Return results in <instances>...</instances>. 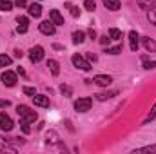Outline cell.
Segmentation results:
<instances>
[{
  "instance_id": "10",
  "label": "cell",
  "mask_w": 156,
  "mask_h": 154,
  "mask_svg": "<svg viewBox=\"0 0 156 154\" xmlns=\"http://www.w3.org/2000/svg\"><path fill=\"white\" fill-rule=\"evenodd\" d=\"M16 24H18V26H16V31H18V33H26V31L29 29V18H27V16H18V18H16Z\"/></svg>"
},
{
  "instance_id": "26",
  "label": "cell",
  "mask_w": 156,
  "mask_h": 154,
  "mask_svg": "<svg viewBox=\"0 0 156 154\" xmlns=\"http://www.w3.org/2000/svg\"><path fill=\"white\" fill-rule=\"evenodd\" d=\"M156 118V102H154V105H153V109H151V113L145 116V120H144V123H149L151 120H154Z\"/></svg>"
},
{
  "instance_id": "6",
  "label": "cell",
  "mask_w": 156,
  "mask_h": 154,
  "mask_svg": "<svg viewBox=\"0 0 156 154\" xmlns=\"http://www.w3.org/2000/svg\"><path fill=\"white\" fill-rule=\"evenodd\" d=\"M40 31L44 33V35H55V31H56V26L51 22V20H44V22H40Z\"/></svg>"
},
{
  "instance_id": "9",
  "label": "cell",
  "mask_w": 156,
  "mask_h": 154,
  "mask_svg": "<svg viewBox=\"0 0 156 154\" xmlns=\"http://www.w3.org/2000/svg\"><path fill=\"white\" fill-rule=\"evenodd\" d=\"M140 37H138V33L136 31H129V45H131V51H138V47H140Z\"/></svg>"
},
{
  "instance_id": "16",
  "label": "cell",
  "mask_w": 156,
  "mask_h": 154,
  "mask_svg": "<svg viewBox=\"0 0 156 154\" xmlns=\"http://www.w3.org/2000/svg\"><path fill=\"white\" fill-rule=\"evenodd\" d=\"M104 5L109 11H118L120 9V0H104Z\"/></svg>"
},
{
  "instance_id": "27",
  "label": "cell",
  "mask_w": 156,
  "mask_h": 154,
  "mask_svg": "<svg viewBox=\"0 0 156 154\" xmlns=\"http://www.w3.org/2000/svg\"><path fill=\"white\" fill-rule=\"evenodd\" d=\"M83 7H85L87 11H94V9H96V2H94V0H85V2H83Z\"/></svg>"
},
{
  "instance_id": "8",
  "label": "cell",
  "mask_w": 156,
  "mask_h": 154,
  "mask_svg": "<svg viewBox=\"0 0 156 154\" xmlns=\"http://www.w3.org/2000/svg\"><path fill=\"white\" fill-rule=\"evenodd\" d=\"M93 82H94L96 85H100V87H107V85H111L113 78L109 76V75H96Z\"/></svg>"
},
{
  "instance_id": "28",
  "label": "cell",
  "mask_w": 156,
  "mask_h": 154,
  "mask_svg": "<svg viewBox=\"0 0 156 154\" xmlns=\"http://www.w3.org/2000/svg\"><path fill=\"white\" fill-rule=\"evenodd\" d=\"M105 53H109V54H120V53H122V45H115V47H107V49H105Z\"/></svg>"
},
{
  "instance_id": "18",
  "label": "cell",
  "mask_w": 156,
  "mask_h": 154,
  "mask_svg": "<svg viewBox=\"0 0 156 154\" xmlns=\"http://www.w3.org/2000/svg\"><path fill=\"white\" fill-rule=\"evenodd\" d=\"M142 42H144V45H145V49H147V51H151V53H156V42H154V40L144 38Z\"/></svg>"
},
{
  "instance_id": "2",
  "label": "cell",
  "mask_w": 156,
  "mask_h": 154,
  "mask_svg": "<svg viewBox=\"0 0 156 154\" xmlns=\"http://www.w3.org/2000/svg\"><path fill=\"white\" fill-rule=\"evenodd\" d=\"M71 62H73V65H75L76 69H82V71H91V64H89L82 54H73Z\"/></svg>"
},
{
  "instance_id": "4",
  "label": "cell",
  "mask_w": 156,
  "mask_h": 154,
  "mask_svg": "<svg viewBox=\"0 0 156 154\" xmlns=\"http://www.w3.org/2000/svg\"><path fill=\"white\" fill-rule=\"evenodd\" d=\"M44 58V47L42 45H35L31 51H29V60L33 62V64H37Z\"/></svg>"
},
{
  "instance_id": "7",
  "label": "cell",
  "mask_w": 156,
  "mask_h": 154,
  "mask_svg": "<svg viewBox=\"0 0 156 154\" xmlns=\"http://www.w3.org/2000/svg\"><path fill=\"white\" fill-rule=\"evenodd\" d=\"M2 83L4 85H7V87H13L15 83H16V75L13 73V71H5V73H2Z\"/></svg>"
},
{
  "instance_id": "1",
  "label": "cell",
  "mask_w": 156,
  "mask_h": 154,
  "mask_svg": "<svg viewBox=\"0 0 156 154\" xmlns=\"http://www.w3.org/2000/svg\"><path fill=\"white\" fill-rule=\"evenodd\" d=\"M16 113L20 116V121L22 123H33L38 116H37V111H33L31 107H27V105H18L16 107Z\"/></svg>"
},
{
  "instance_id": "12",
  "label": "cell",
  "mask_w": 156,
  "mask_h": 154,
  "mask_svg": "<svg viewBox=\"0 0 156 154\" xmlns=\"http://www.w3.org/2000/svg\"><path fill=\"white\" fill-rule=\"evenodd\" d=\"M11 142L13 140H7V138H2L0 136V152H15L16 149L11 147Z\"/></svg>"
},
{
  "instance_id": "11",
  "label": "cell",
  "mask_w": 156,
  "mask_h": 154,
  "mask_svg": "<svg viewBox=\"0 0 156 154\" xmlns=\"http://www.w3.org/2000/svg\"><path fill=\"white\" fill-rule=\"evenodd\" d=\"M49 18H51V22H53L55 26H62V24H64V16H62V13H60L58 9H51Z\"/></svg>"
},
{
  "instance_id": "34",
  "label": "cell",
  "mask_w": 156,
  "mask_h": 154,
  "mask_svg": "<svg viewBox=\"0 0 156 154\" xmlns=\"http://www.w3.org/2000/svg\"><path fill=\"white\" fill-rule=\"evenodd\" d=\"M109 42H111V37H107V35L100 37V44H102V45H109Z\"/></svg>"
},
{
  "instance_id": "32",
  "label": "cell",
  "mask_w": 156,
  "mask_h": 154,
  "mask_svg": "<svg viewBox=\"0 0 156 154\" xmlns=\"http://www.w3.org/2000/svg\"><path fill=\"white\" fill-rule=\"evenodd\" d=\"M56 138H58V136H56V132H53V131H51V132H47V143H55V142H56Z\"/></svg>"
},
{
  "instance_id": "3",
  "label": "cell",
  "mask_w": 156,
  "mask_h": 154,
  "mask_svg": "<svg viewBox=\"0 0 156 154\" xmlns=\"http://www.w3.org/2000/svg\"><path fill=\"white\" fill-rule=\"evenodd\" d=\"M91 105H93L91 98H78V100H75V111H78V113H87L91 109Z\"/></svg>"
},
{
  "instance_id": "15",
  "label": "cell",
  "mask_w": 156,
  "mask_h": 154,
  "mask_svg": "<svg viewBox=\"0 0 156 154\" xmlns=\"http://www.w3.org/2000/svg\"><path fill=\"white\" fill-rule=\"evenodd\" d=\"M118 91H107V93H98V94H94L96 96V100L98 102H105V100H109V98H113V96H116Z\"/></svg>"
},
{
  "instance_id": "31",
  "label": "cell",
  "mask_w": 156,
  "mask_h": 154,
  "mask_svg": "<svg viewBox=\"0 0 156 154\" xmlns=\"http://www.w3.org/2000/svg\"><path fill=\"white\" fill-rule=\"evenodd\" d=\"M66 5L71 9V15H73L75 18H78V16H80V9H78L76 5H73V4H66Z\"/></svg>"
},
{
  "instance_id": "40",
  "label": "cell",
  "mask_w": 156,
  "mask_h": 154,
  "mask_svg": "<svg viewBox=\"0 0 156 154\" xmlns=\"http://www.w3.org/2000/svg\"><path fill=\"white\" fill-rule=\"evenodd\" d=\"M87 58H89V60H93V62H94V60H96V54H93V53H89V54H87Z\"/></svg>"
},
{
  "instance_id": "38",
  "label": "cell",
  "mask_w": 156,
  "mask_h": 154,
  "mask_svg": "<svg viewBox=\"0 0 156 154\" xmlns=\"http://www.w3.org/2000/svg\"><path fill=\"white\" fill-rule=\"evenodd\" d=\"M89 37H91V38H96V31H94V29H93V27H91V29H89Z\"/></svg>"
},
{
  "instance_id": "23",
  "label": "cell",
  "mask_w": 156,
  "mask_h": 154,
  "mask_svg": "<svg viewBox=\"0 0 156 154\" xmlns=\"http://www.w3.org/2000/svg\"><path fill=\"white\" fill-rule=\"evenodd\" d=\"M13 9V2L9 0H0V11H11Z\"/></svg>"
},
{
  "instance_id": "33",
  "label": "cell",
  "mask_w": 156,
  "mask_h": 154,
  "mask_svg": "<svg viewBox=\"0 0 156 154\" xmlns=\"http://www.w3.org/2000/svg\"><path fill=\"white\" fill-rule=\"evenodd\" d=\"M22 91H24V94H27V96H35V94H37V93H35V87H24Z\"/></svg>"
},
{
  "instance_id": "25",
  "label": "cell",
  "mask_w": 156,
  "mask_h": 154,
  "mask_svg": "<svg viewBox=\"0 0 156 154\" xmlns=\"http://www.w3.org/2000/svg\"><path fill=\"white\" fill-rule=\"evenodd\" d=\"M142 152H156V145L142 147V149H136V151H134V154H142Z\"/></svg>"
},
{
  "instance_id": "37",
  "label": "cell",
  "mask_w": 156,
  "mask_h": 154,
  "mask_svg": "<svg viewBox=\"0 0 156 154\" xmlns=\"http://www.w3.org/2000/svg\"><path fill=\"white\" fill-rule=\"evenodd\" d=\"M9 105H11L9 100H0V107H9Z\"/></svg>"
},
{
  "instance_id": "17",
  "label": "cell",
  "mask_w": 156,
  "mask_h": 154,
  "mask_svg": "<svg viewBox=\"0 0 156 154\" xmlns=\"http://www.w3.org/2000/svg\"><path fill=\"white\" fill-rule=\"evenodd\" d=\"M47 67L51 69V73H53L55 76L60 73V65H58V62H56V60H47Z\"/></svg>"
},
{
  "instance_id": "13",
  "label": "cell",
  "mask_w": 156,
  "mask_h": 154,
  "mask_svg": "<svg viewBox=\"0 0 156 154\" xmlns=\"http://www.w3.org/2000/svg\"><path fill=\"white\" fill-rule=\"evenodd\" d=\"M33 102H35V105H38V107H49V98H47L45 94H35V96H33Z\"/></svg>"
},
{
  "instance_id": "20",
  "label": "cell",
  "mask_w": 156,
  "mask_h": 154,
  "mask_svg": "<svg viewBox=\"0 0 156 154\" xmlns=\"http://www.w3.org/2000/svg\"><path fill=\"white\" fill-rule=\"evenodd\" d=\"M83 40H85V33L83 31H75L73 33V42L75 44H83Z\"/></svg>"
},
{
  "instance_id": "22",
  "label": "cell",
  "mask_w": 156,
  "mask_h": 154,
  "mask_svg": "<svg viewBox=\"0 0 156 154\" xmlns=\"http://www.w3.org/2000/svg\"><path fill=\"white\" fill-rule=\"evenodd\" d=\"M109 37H111V40H120L122 38V31L116 29V27H111L109 29Z\"/></svg>"
},
{
  "instance_id": "36",
  "label": "cell",
  "mask_w": 156,
  "mask_h": 154,
  "mask_svg": "<svg viewBox=\"0 0 156 154\" xmlns=\"http://www.w3.org/2000/svg\"><path fill=\"white\" fill-rule=\"evenodd\" d=\"M22 131H24L26 134H29V132H31V129H29V123H22Z\"/></svg>"
},
{
  "instance_id": "39",
  "label": "cell",
  "mask_w": 156,
  "mask_h": 154,
  "mask_svg": "<svg viewBox=\"0 0 156 154\" xmlns=\"http://www.w3.org/2000/svg\"><path fill=\"white\" fill-rule=\"evenodd\" d=\"M22 54H24V53H22L20 49H16V51H15V56H16V58H22Z\"/></svg>"
},
{
  "instance_id": "21",
  "label": "cell",
  "mask_w": 156,
  "mask_h": 154,
  "mask_svg": "<svg viewBox=\"0 0 156 154\" xmlns=\"http://www.w3.org/2000/svg\"><path fill=\"white\" fill-rule=\"evenodd\" d=\"M11 56H7V54H0V67H9L11 65Z\"/></svg>"
},
{
  "instance_id": "19",
  "label": "cell",
  "mask_w": 156,
  "mask_h": 154,
  "mask_svg": "<svg viewBox=\"0 0 156 154\" xmlns=\"http://www.w3.org/2000/svg\"><path fill=\"white\" fill-rule=\"evenodd\" d=\"M136 4L140 9H151L154 5V0H136Z\"/></svg>"
},
{
  "instance_id": "24",
  "label": "cell",
  "mask_w": 156,
  "mask_h": 154,
  "mask_svg": "<svg viewBox=\"0 0 156 154\" xmlns=\"http://www.w3.org/2000/svg\"><path fill=\"white\" fill-rule=\"evenodd\" d=\"M147 18H149V22H151V24H154V26H156V7H154V5L147 11Z\"/></svg>"
},
{
  "instance_id": "29",
  "label": "cell",
  "mask_w": 156,
  "mask_h": 154,
  "mask_svg": "<svg viewBox=\"0 0 156 154\" xmlns=\"http://www.w3.org/2000/svg\"><path fill=\"white\" fill-rule=\"evenodd\" d=\"M144 67L145 69H156V60H147V58H144Z\"/></svg>"
},
{
  "instance_id": "30",
  "label": "cell",
  "mask_w": 156,
  "mask_h": 154,
  "mask_svg": "<svg viewBox=\"0 0 156 154\" xmlns=\"http://www.w3.org/2000/svg\"><path fill=\"white\" fill-rule=\"evenodd\" d=\"M60 91H62V94H66V96H71V94H73V89H71L69 85H64V83L60 85Z\"/></svg>"
},
{
  "instance_id": "14",
  "label": "cell",
  "mask_w": 156,
  "mask_h": 154,
  "mask_svg": "<svg viewBox=\"0 0 156 154\" xmlns=\"http://www.w3.org/2000/svg\"><path fill=\"white\" fill-rule=\"evenodd\" d=\"M27 13H29V16H35V18H40V15H42V7H40V4H29V7H27Z\"/></svg>"
},
{
  "instance_id": "5",
  "label": "cell",
  "mask_w": 156,
  "mask_h": 154,
  "mask_svg": "<svg viewBox=\"0 0 156 154\" xmlns=\"http://www.w3.org/2000/svg\"><path fill=\"white\" fill-rule=\"evenodd\" d=\"M13 127H15L13 120L5 114V113H0V129H2V131H5V132H9Z\"/></svg>"
},
{
  "instance_id": "35",
  "label": "cell",
  "mask_w": 156,
  "mask_h": 154,
  "mask_svg": "<svg viewBox=\"0 0 156 154\" xmlns=\"http://www.w3.org/2000/svg\"><path fill=\"white\" fill-rule=\"evenodd\" d=\"M15 5H18V7H26L27 2H26V0H15Z\"/></svg>"
}]
</instances>
